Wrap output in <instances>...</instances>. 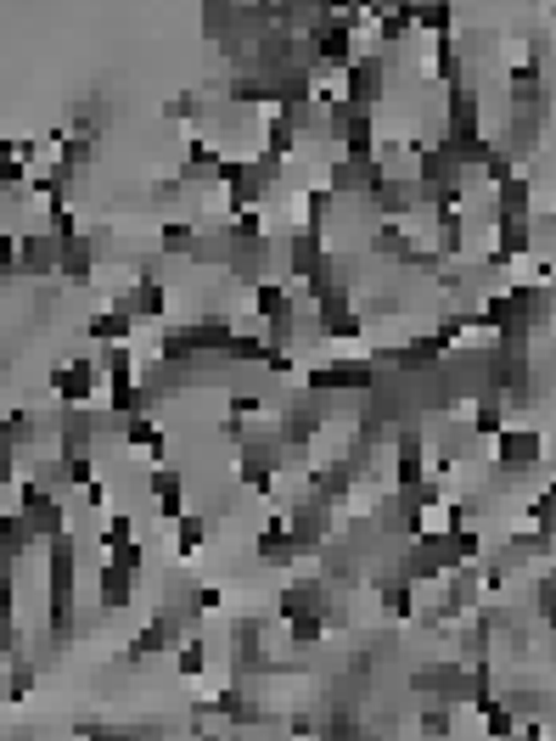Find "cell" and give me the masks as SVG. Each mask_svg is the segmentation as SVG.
<instances>
[{"label": "cell", "instance_id": "6da1fadb", "mask_svg": "<svg viewBox=\"0 0 556 741\" xmlns=\"http://www.w3.org/2000/svg\"><path fill=\"white\" fill-rule=\"evenodd\" d=\"M383 180H388V163H383V158H332L326 192H332V197H360V203H365Z\"/></svg>", "mask_w": 556, "mask_h": 741}, {"label": "cell", "instance_id": "7a4b0ae2", "mask_svg": "<svg viewBox=\"0 0 556 741\" xmlns=\"http://www.w3.org/2000/svg\"><path fill=\"white\" fill-rule=\"evenodd\" d=\"M377 377H383L377 359H332V365L310 370V394H321V399H332V394H365Z\"/></svg>", "mask_w": 556, "mask_h": 741}, {"label": "cell", "instance_id": "3957f363", "mask_svg": "<svg viewBox=\"0 0 556 741\" xmlns=\"http://www.w3.org/2000/svg\"><path fill=\"white\" fill-rule=\"evenodd\" d=\"M383 97H388V68H383V57H354L348 73H343V102H348L354 113H371Z\"/></svg>", "mask_w": 556, "mask_h": 741}, {"label": "cell", "instance_id": "277c9868", "mask_svg": "<svg viewBox=\"0 0 556 741\" xmlns=\"http://www.w3.org/2000/svg\"><path fill=\"white\" fill-rule=\"evenodd\" d=\"M422 203H427V192L416 185V174H394V180H383L377 192L365 197V209H371V214H377V220H394V225H405Z\"/></svg>", "mask_w": 556, "mask_h": 741}, {"label": "cell", "instance_id": "5b68a950", "mask_svg": "<svg viewBox=\"0 0 556 741\" xmlns=\"http://www.w3.org/2000/svg\"><path fill=\"white\" fill-rule=\"evenodd\" d=\"M180 640H185V623H180L174 612H163V607H158V612H152V618L141 623V635L130 640V652H124V663H130V669H141V663L163 658V652H169V646H180Z\"/></svg>", "mask_w": 556, "mask_h": 741}, {"label": "cell", "instance_id": "8992f818", "mask_svg": "<svg viewBox=\"0 0 556 741\" xmlns=\"http://www.w3.org/2000/svg\"><path fill=\"white\" fill-rule=\"evenodd\" d=\"M315 321H321V337H332V343H348V337H360V332H365L348 287H326V293L315 298Z\"/></svg>", "mask_w": 556, "mask_h": 741}, {"label": "cell", "instance_id": "52a82bcc", "mask_svg": "<svg viewBox=\"0 0 556 741\" xmlns=\"http://www.w3.org/2000/svg\"><path fill=\"white\" fill-rule=\"evenodd\" d=\"M18 511L29 517L34 539H46V545H51L57 534H68V511H62V500H57L46 484H34V478L23 484V506H18Z\"/></svg>", "mask_w": 556, "mask_h": 741}, {"label": "cell", "instance_id": "ba28073f", "mask_svg": "<svg viewBox=\"0 0 556 741\" xmlns=\"http://www.w3.org/2000/svg\"><path fill=\"white\" fill-rule=\"evenodd\" d=\"M495 455H501V473H506V478H523V473L539 467L545 438H539L534 427H506V433L495 438Z\"/></svg>", "mask_w": 556, "mask_h": 741}, {"label": "cell", "instance_id": "9c48e42d", "mask_svg": "<svg viewBox=\"0 0 556 741\" xmlns=\"http://www.w3.org/2000/svg\"><path fill=\"white\" fill-rule=\"evenodd\" d=\"M427 478V433L400 427L394 433V489H416Z\"/></svg>", "mask_w": 556, "mask_h": 741}, {"label": "cell", "instance_id": "30bf717a", "mask_svg": "<svg viewBox=\"0 0 556 741\" xmlns=\"http://www.w3.org/2000/svg\"><path fill=\"white\" fill-rule=\"evenodd\" d=\"M97 359H68V365H57L51 370V394L68 405V410H84L90 405V394H97Z\"/></svg>", "mask_w": 556, "mask_h": 741}, {"label": "cell", "instance_id": "8fae6325", "mask_svg": "<svg viewBox=\"0 0 556 741\" xmlns=\"http://www.w3.org/2000/svg\"><path fill=\"white\" fill-rule=\"evenodd\" d=\"M287 528H293V539H299V550H304V556H321V545L332 539V506L310 495V500H299V506H293Z\"/></svg>", "mask_w": 556, "mask_h": 741}, {"label": "cell", "instance_id": "7c38bea8", "mask_svg": "<svg viewBox=\"0 0 556 741\" xmlns=\"http://www.w3.org/2000/svg\"><path fill=\"white\" fill-rule=\"evenodd\" d=\"M478 596H484V573L478 568H461V573H444V601H438V618L461 623L478 612Z\"/></svg>", "mask_w": 556, "mask_h": 741}, {"label": "cell", "instance_id": "4fadbf2b", "mask_svg": "<svg viewBox=\"0 0 556 741\" xmlns=\"http://www.w3.org/2000/svg\"><path fill=\"white\" fill-rule=\"evenodd\" d=\"M102 438V416H90V410H62L57 422V460H73V455H90Z\"/></svg>", "mask_w": 556, "mask_h": 741}, {"label": "cell", "instance_id": "5bb4252c", "mask_svg": "<svg viewBox=\"0 0 556 741\" xmlns=\"http://www.w3.org/2000/svg\"><path fill=\"white\" fill-rule=\"evenodd\" d=\"M225 275H231L236 287H264L270 282V236L264 242H231Z\"/></svg>", "mask_w": 556, "mask_h": 741}, {"label": "cell", "instance_id": "9a60e30c", "mask_svg": "<svg viewBox=\"0 0 556 741\" xmlns=\"http://www.w3.org/2000/svg\"><path fill=\"white\" fill-rule=\"evenodd\" d=\"M326 607H332V585H326V579H304V585H287L282 596H275V612H282V623L310 618V612H326Z\"/></svg>", "mask_w": 556, "mask_h": 741}, {"label": "cell", "instance_id": "2e32d148", "mask_svg": "<svg viewBox=\"0 0 556 741\" xmlns=\"http://www.w3.org/2000/svg\"><path fill=\"white\" fill-rule=\"evenodd\" d=\"M506 102H512V113H539L545 119V79H539L534 62L506 68Z\"/></svg>", "mask_w": 556, "mask_h": 741}, {"label": "cell", "instance_id": "e0dca14e", "mask_svg": "<svg viewBox=\"0 0 556 741\" xmlns=\"http://www.w3.org/2000/svg\"><path fill=\"white\" fill-rule=\"evenodd\" d=\"M46 590H79V539L57 534L46 545Z\"/></svg>", "mask_w": 556, "mask_h": 741}, {"label": "cell", "instance_id": "ac0fdd59", "mask_svg": "<svg viewBox=\"0 0 556 741\" xmlns=\"http://www.w3.org/2000/svg\"><path fill=\"white\" fill-rule=\"evenodd\" d=\"M57 258H62V242H57L51 231H29V236H18V264H23V275H34V282L57 275Z\"/></svg>", "mask_w": 556, "mask_h": 741}, {"label": "cell", "instance_id": "d6986e66", "mask_svg": "<svg viewBox=\"0 0 556 741\" xmlns=\"http://www.w3.org/2000/svg\"><path fill=\"white\" fill-rule=\"evenodd\" d=\"M253 550H259V562H264V568H293L299 556H304L299 539H293V528H287V517H270Z\"/></svg>", "mask_w": 556, "mask_h": 741}, {"label": "cell", "instance_id": "ffe728a7", "mask_svg": "<svg viewBox=\"0 0 556 741\" xmlns=\"http://www.w3.org/2000/svg\"><path fill=\"white\" fill-rule=\"evenodd\" d=\"M97 601H102V612H124V607L135 601V573H130V568H119L113 556L97 568Z\"/></svg>", "mask_w": 556, "mask_h": 741}, {"label": "cell", "instance_id": "44dd1931", "mask_svg": "<svg viewBox=\"0 0 556 741\" xmlns=\"http://www.w3.org/2000/svg\"><path fill=\"white\" fill-rule=\"evenodd\" d=\"M539 135H545V119L539 113H512L506 119V135H501V152L517 163V158H534L539 152Z\"/></svg>", "mask_w": 556, "mask_h": 741}, {"label": "cell", "instance_id": "7402d4cb", "mask_svg": "<svg viewBox=\"0 0 556 741\" xmlns=\"http://www.w3.org/2000/svg\"><path fill=\"white\" fill-rule=\"evenodd\" d=\"M113 309H124L130 321H163V309H169V287H163V282H135L130 293H119Z\"/></svg>", "mask_w": 556, "mask_h": 741}, {"label": "cell", "instance_id": "603a6c76", "mask_svg": "<svg viewBox=\"0 0 556 741\" xmlns=\"http://www.w3.org/2000/svg\"><path fill=\"white\" fill-rule=\"evenodd\" d=\"M34 545H40V539H34V528H29V517H23V511H0V562L18 568Z\"/></svg>", "mask_w": 556, "mask_h": 741}, {"label": "cell", "instance_id": "cb8c5ba5", "mask_svg": "<svg viewBox=\"0 0 556 741\" xmlns=\"http://www.w3.org/2000/svg\"><path fill=\"white\" fill-rule=\"evenodd\" d=\"M90 270H97V247H90L84 236H79V242H62L57 282H68V287H84V282H90Z\"/></svg>", "mask_w": 556, "mask_h": 741}, {"label": "cell", "instance_id": "d4e9b609", "mask_svg": "<svg viewBox=\"0 0 556 741\" xmlns=\"http://www.w3.org/2000/svg\"><path fill=\"white\" fill-rule=\"evenodd\" d=\"M146 489L158 495V511H163L169 522L185 517V489H180V473H174V467H152V473H146Z\"/></svg>", "mask_w": 556, "mask_h": 741}, {"label": "cell", "instance_id": "484cf974", "mask_svg": "<svg viewBox=\"0 0 556 741\" xmlns=\"http://www.w3.org/2000/svg\"><path fill=\"white\" fill-rule=\"evenodd\" d=\"M495 220H534V185H528V174L506 180L495 192Z\"/></svg>", "mask_w": 556, "mask_h": 741}, {"label": "cell", "instance_id": "4316f807", "mask_svg": "<svg viewBox=\"0 0 556 741\" xmlns=\"http://www.w3.org/2000/svg\"><path fill=\"white\" fill-rule=\"evenodd\" d=\"M180 180L192 185V192L209 185V180H220V152L209 141H192V146H185V163H180Z\"/></svg>", "mask_w": 556, "mask_h": 741}, {"label": "cell", "instance_id": "83f0119b", "mask_svg": "<svg viewBox=\"0 0 556 741\" xmlns=\"http://www.w3.org/2000/svg\"><path fill=\"white\" fill-rule=\"evenodd\" d=\"M478 438H501L506 433V394H495V388H484L478 394V405H473V422H467Z\"/></svg>", "mask_w": 556, "mask_h": 741}, {"label": "cell", "instance_id": "f1b7e54d", "mask_svg": "<svg viewBox=\"0 0 556 741\" xmlns=\"http://www.w3.org/2000/svg\"><path fill=\"white\" fill-rule=\"evenodd\" d=\"M253 309H259V321L270 326V321H287V315H299V298H293L282 282H264V287H253Z\"/></svg>", "mask_w": 556, "mask_h": 741}, {"label": "cell", "instance_id": "f546056e", "mask_svg": "<svg viewBox=\"0 0 556 741\" xmlns=\"http://www.w3.org/2000/svg\"><path fill=\"white\" fill-rule=\"evenodd\" d=\"M371 253H377V258H411L416 253V242L405 236V225H394V220H377V225H371Z\"/></svg>", "mask_w": 556, "mask_h": 741}, {"label": "cell", "instance_id": "4dcf8cb0", "mask_svg": "<svg viewBox=\"0 0 556 741\" xmlns=\"http://www.w3.org/2000/svg\"><path fill=\"white\" fill-rule=\"evenodd\" d=\"M528 247H534V220H501V231H495V258L512 264V258H523Z\"/></svg>", "mask_w": 556, "mask_h": 741}, {"label": "cell", "instance_id": "1f68e13d", "mask_svg": "<svg viewBox=\"0 0 556 741\" xmlns=\"http://www.w3.org/2000/svg\"><path fill=\"white\" fill-rule=\"evenodd\" d=\"M209 708H214L220 719H231V724H259V719H264V702H253V697H247L242 686H231V691H220V697H214Z\"/></svg>", "mask_w": 556, "mask_h": 741}, {"label": "cell", "instance_id": "d6a6232c", "mask_svg": "<svg viewBox=\"0 0 556 741\" xmlns=\"http://www.w3.org/2000/svg\"><path fill=\"white\" fill-rule=\"evenodd\" d=\"M90 337H97L102 348H124V337L135 332V321L124 315V309H102V315H90V326H84Z\"/></svg>", "mask_w": 556, "mask_h": 741}, {"label": "cell", "instance_id": "836d02e7", "mask_svg": "<svg viewBox=\"0 0 556 741\" xmlns=\"http://www.w3.org/2000/svg\"><path fill=\"white\" fill-rule=\"evenodd\" d=\"M293 152H299L293 119H287V113H270V119H264V158H282V163H287Z\"/></svg>", "mask_w": 556, "mask_h": 741}, {"label": "cell", "instance_id": "e575fe53", "mask_svg": "<svg viewBox=\"0 0 556 741\" xmlns=\"http://www.w3.org/2000/svg\"><path fill=\"white\" fill-rule=\"evenodd\" d=\"M377 596H383V612L388 618H416V585L411 579H377Z\"/></svg>", "mask_w": 556, "mask_h": 741}, {"label": "cell", "instance_id": "d590c367", "mask_svg": "<svg viewBox=\"0 0 556 741\" xmlns=\"http://www.w3.org/2000/svg\"><path fill=\"white\" fill-rule=\"evenodd\" d=\"M478 713H484V730H489V741H517V713L501 702V697H489V702H478Z\"/></svg>", "mask_w": 556, "mask_h": 741}, {"label": "cell", "instance_id": "8d00e7d4", "mask_svg": "<svg viewBox=\"0 0 556 741\" xmlns=\"http://www.w3.org/2000/svg\"><path fill=\"white\" fill-rule=\"evenodd\" d=\"M124 444L130 449H146L152 460L163 455V427L152 422V416H135V422H124Z\"/></svg>", "mask_w": 556, "mask_h": 741}, {"label": "cell", "instance_id": "74e56055", "mask_svg": "<svg viewBox=\"0 0 556 741\" xmlns=\"http://www.w3.org/2000/svg\"><path fill=\"white\" fill-rule=\"evenodd\" d=\"M203 539H209V517L185 511V517L174 522V550H180V556H198V550H203Z\"/></svg>", "mask_w": 556, "mask_h": 741}, {"label": "cell", "instance_id": "f35d334b", "mask_svg": "<svg viewBox=\"0 0 556 741\" xmlns=\"http://www.w3.org/2000/svg\"><path fill=\"white\" fill-rule=\"evenodd\" d=\"M158 242H163V253H185V258H192L198 242H203V231H198V225H185V220H169V225L158 231Z\"/></svg>", "mask_w": 556, "mask_h": 741}, {"label": "cell", "instance_id": "ab89813d", "mask_svg": "<svg viewBox=\"0 0 556 741\" xmlns=\"http://www.w3.org/2000/svg\"><path fill=\"white\" fill-rule=\"evenodd\" d=\"M174 669H180L185 680H198V674L209 669V646H203L198 635H185V640L174 646Z\"/></svg>", "mask_w": 556, "mask_h": 741}, {"label": "cell", "instance_id": "60d3db41", "mask_svg": "<svg viewBox=\"0 0 556 741\" xmlns=\"http://www.w3.org/2000/svg\"><path fill=\"white\" fill-rule=\"evenodd\" d=\"M29 658V635L18 629V618H0V663H23Z\"/></svg>", "mask_w": 556, "mask_h": 741}, {"label": "cell", "instance_id": "b9f144b4", "mask_svg": "<svg viewBox=\"0 0 556 741\" xmlns=\"http://www.w3.org/2000/svg\"><path fill=\"white\" fill-rule=\"evenodd\" d=\"M416 730H422L427 741H449L455 719H449V708H444V702H427V708H422V719H416Z\"/></svg>", "mask_w": 556, "mask_h": 741}, {"label": "cell", "instance_id": "7bdbcfd3", "mask_svg": "<svg viewBox=\"0 0 556 741\" xmlns=\"http://www.w3.org/2000/svg\"><path fill=\"white\" fill-rule=\"evenodd\" d=\"M304 203H310V209H304V231H321V236H326V220H332V203H337V197L326 192V185H315Z\"/></svg>", "mask_w": 556, "mask_h": 741}, {"label": "cell", "instance_id": "ee69618b", "mask_svg": "<svg viewBox=\"0 0 556 741\" xmlns=\"http://www.w3.org/2000/svg\"><path fill=\"white\" fill-rule=\"evenodd\" d=\"M34 680H40V669L23 658V663H12V669H7V686H0V697L18 702V697H29V691H34Z\"/></svg>", "mask_w": 556, "mask_h": 741}, {"label": "cell", "instance_id": "f6af8a7d", "mask_svg": "<svg viewBox=\"0 0 556 741\" xmlns=\"http://www.w3.org/2000/svg\"><path fill=\"white\" fill-rule=\"evenodd\" d=\"M97 370H108V388H119V383H135V359H130V348H108Z\"/></svg>", "mask_w": 556, "mask_h": 741}, {"label": "cell", "instance_id": "bcb514c9", "mask_svg": "<svg viewBox=\"0 0 556 741\" xmlns=\"http://www.w3.org/2000/svg\"><path fill=\"white\" fill-rule=\"evenodd\" d=\"M411 18H416V29H427V34H449V23H455V7H411Z\"/></svg>", "mask_w": 556, "mask_h": 741}, {"label": "cell", "instance_id": "7dc6e473", "mask_svg": "<svg viewBox=\"0 0 556 741\" xmlns=\"http://www.w3.org/2000/svg\"><path fill=\"white\" fill-rule=\"evenodd\" d=\"M326 612H310V618H293L287 623V635H293V646H315V640H326Z\"/></svg>", "mask_w": 556, "mask_h": 741}, {"label": "cell", "instance_id": "c3c4849f", "mask_svg": "<svg viewBox=\"0 0 556 741\" xmlns=\"http://www.w3.org/2000/svg\"><path fill=\"white\" fill-rule=\"evenodd\" d=\"M528 517H534V534H545V539H556V484L528 506Z\"/></svg>", "mask_w": 556, "mask_h": 741}, {"label": "cell", "instance_id": "681fc988", "mask_svg": "<svg viewBox=\"0 0 556 741\" xmlns=\"http://www.w3.org/2000/svg\"><path fill=\"white\" fill-rule=\"evenodd\" d=\"M461 68H467V62H461V51H455V34H444L438 40V79L444 84H461Z\"/></svg>", "mask_w": 556, "mask_h": 741}, {"label": "cell", "instance_id": "f907efd6", "mask_svg": "<svg viewBox=\"0 0 556 741\" xmlns=\"http://www.w3.org/2000/svg\"><path fill=\"white\" fill-rule=\"evenodd\" d=\"M130 539H135V522H130L124 511H113V517H108V528H102V545H108V550H119V545H130Z\"/></svg>", "mask_w": 556, "mask_h": 741}, {"label": "cell", "instance_id": "816d5d0a", "mask_svg": "<svg viewBox=\"0 0 556 741\" xmlns=\"http://www.w3.org/2000/svg\"><path fill=\"white\" fill-rule=\"evenodd\" d=\"M84 741H135V730H119V724H79Z\"/></svg>", "mask_w": 556, "mask_h": 741}, {"label": "cell", "instance_id": "f5cc1de1", "mask_svg": "<svg viewBox=\"0 0 556 741\" xmlns=\"http://www.w3.org/2000/svg\"><path fill=\"white\" fill-rule=\"evenodd\" d=\"M169 119H203V97H198V90H192V97H174Z\"/></svg>", "mask_w": 556, "mask_h": 741}, {"label": "cell", "instance_id": "db71d44e", "mask_svg": "<svg viewBox=\"0 0 556 741\" xmlns=\"http://www.w3.org/2000/svg\"><path fill=\"white\" fill-rule=\"evenodd\" d=\"M141 556H146V545H141V539H130V545H119V550H113V562H119V568H130V573H141Z\"/></svg>", "mask_w": 556, "mask_h": 741}, {"label": "cell", "instance_id": "11a10c76", "mask_svg": "<svg viewBox=\"0 0 556 741\" xmlns=\"http://www.w3.org/2000/svg\"><path fill=\"white\" fill-rule=\"evenodd\" d=\"M7 422H12V444H18V449H23V444H29V438H34V416H29V410H12V416H7Z\"/></svg>", "mask_w": 556, "mask_h": 741}, {"label": "cell", "instance_id": "9f6ffc18", "mask_svg": "<svg viewBox=\"0 0 556 741\" xmlns=\"http://www.w3.org/2000/svg\"><path fill=\"white\" fill-rule=\"evenodd\" d=\"M0 275H23V264H18V242H12V236H0Z\"/></svg>", "mask_w": 556, "mask_h": 741}, {"label": "cell", "instance_id": "6f0895ef", "mask_svg": "<svg viewBox=\"0 0 556 741\" xmlns=\"http://www.w3.org/2000/svg\"><path fill=\"white\" fill-rule=\"evenodd\" d=\"M23 174H29L23 158H7V163H0V185H7V192H12V185H23Z\"/></svg>", "mask_w": 556, "mask_h": 741}, {"label": "cell", "instance_id": "680465c9", "mask_svg": "<svg viewBox=\"0 0 556 741\" xmlns=\"http://www.w3.org/2000/svg\"><path fill=\"white\" fill-rule=\"evenodd\" d=\"M18 478V449H0V484Z\"/></svg>", "mask_w": 556, "mask_h": 741}, {"label": "cell", "instance_id": "91938a15", "mask_svg": "<svg viewBox=\"0 0 556 741\" xmlns=\"http://www.w3.org/2000/svg\"><path fill=\"white\" fill-rule=\"evenodd\" d=\"M7 158H18V146H12V141H0V163H7Z\"/></svg>", "mask_w": 556, "mask_h": 741}, {"label": "cell", "instance_id": "94428289", "mask_svg": "<svg viewBox=\"0 0 556 741\" xmlns=\"http://www.w3.org/2000/svg\"><path fill=\"white\" fill-rule=\"evenodd\" d=\"M198 741H220V735H198Z\"/></svg>", "mask_w": 556, "mask_h": 741}]
</instances>
